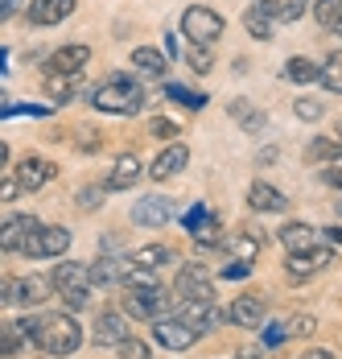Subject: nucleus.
<instances>
[{
	"label": "nucleus",
	"instance_id": "473e14b6",
	"mask_svg": "<svg viewBox=\"0 0 342 359\" xmlns=\"http://www.w3.org/2000/svg\"><path fill=\"white\" fill-rule=\"evenodd\" d=\"M326 91H334V95H342V50H334L326 62H322V79H317Z\"/></svg>",
	"mask_w": 342,
	"mask_h": 359
},
{
	"label": "nucleus",
	"instance_id": "49530a36",
	"mask_svg": "<svg viewBox=\"0 0 342 359\" xmlns=\"http://www.w3.org/2000/svg\"><path fill=\"white\" fill-rule=\"evenodd\" d=\"M322 182L334 186V190H342V165H326V170H322Z\"/></svg>",
	"mask_w": 342,
	"mask_h": 359
},
{
	"label": "nucleus",
	"instance_id": "f704fd0d",
	"mask_svg": "<svg viewBox=\"0 0 342 359\" xmlns=\"http://www.w3.org/2000/svg\"><path fill=\"white\" fill-rule=\"evenodd\" d=\"M190 236H194V240H198L203 248H214V244H227V236H223V227H219V219H210V215H206L203 223H198V227L190 231Z\"/></svg>",
	"mask_w": 342,
	"mask_h": 359
},
{
	"label": "nucleus",
	"instance_id": "f8f14e48",
	"mask_svg": "<svg viewBox=\"0 0 342 359\" xmlns=\"http://www.w3.org/2000/svg\"><path fill=\"white\" fill-rule=\"evenodd\" d=\"M91 339H95V347H120L128 339V314L124 310H103V314H95Z\"/></svg>",
	"mask_w": 342,
	"mask_h": 359
},
{
	"label": "nucleus",
	"instance_id": "e433bc0d",
	"mask_svg": "<svg viewBox=\"0 0 342 359\" xmlns=\"http://www.w3.org/2000/svg\"><path fill=\"white\" fill-rule=\"evenodd\" d=\"M165 95H170L173 104H182V108H206V95L203 91H190V87H182V83H170V87H165Z\"/></svg>",
	"mask_w": 342,
	"mask_h": 359
},
{
	"label": "nucleus",
	"instance_id": "39448f33",
	"mask_svg": "<svg viewBox=\"0 0 342 359\" xmlns=\"http://www.w3.org/2000/svg\"><path fill=\"white\" fill-rule=\"evenodd\" d=\"M70 227H62V223H41L34 236L21 244V256L25 260H62V252L70 248Z\"/></svg>",
	"mask_w": 342,
	"mask_h": 359
},
{
	"label": "nucleus",
	"instance_id": "7ed1b4c3",
	"mask_svg": "<svg viewBox=\"0 0 342 359\" xmlns=\"http://www.w3.org/2000/svg\"><path fill=\"white\" fill-rule=\"evenodd\" d=\"M37 347L54 359L74 355V351L83 347V326L74 323L70 314H46V318L37 323Z\"/></svg>",
	"mask_w": 342,
	"mask_h": 359
},
{
	"label": "nucleus",
	"instance_id": "f257e3e1",
	"mask_svg": "<svg viewBox=\"0 0 342 359\" xmlns=\"http://www.w3.org/2000/svg\"><path fill=\"white\" fill-rule=\"evenodd\" d=\"M50 281H54V289H58V297H62V306H67L70 314L91 306V285H95L91 264H83V260H62V264H54Z\"/></svg>",
	"mask_w": 342,
	"mask_h": 359
},
{
	"label": "nucleus",
	"instance_id": "c756f323",
	"mask_svg": "<svg viewBox=\"0 0 342 359\" xmlns=\"http://www.w3.org/2000/svg\"><path fill=\"white\" fill-rule=\"evenodd\" d=\"M227 111H231V116L243 124V133H260V128L268 124V116H264V111H256L247 100H231V104H227Z\"/></svg>",
	"mask_w": 342,
	"mask_h": 359
},
{
	"label": "nucleus",
	"instance_id": "603ef678",
	"mask_svg": "<svg viewBox=\"0 0 342 359\" xmlns=\"http://www.w3.org/2000/svg\"><path fill=\"white\" fill-rule=\"evenodd\" d=\"M326 244H338L342 248V227H326Z\"/></svg>",
	"mask_w": 342,
	"mask_h": 359
},
{
	"label": "nucleus",
	"instance_id": "a18cd8bd",
	"mask_svg": "<svg viewBox=\"0 0 342 359\" xmlns=\"http://www.w3.org/2000/svg\"><path fill=\"white\" fill-rule=\"evenodd\" d=\"M289 339V330H285V323H273L268 330H264V347H276V343H285Z\"/></svg>",
	"mask_w": 342,
	"mask_h": 359
},
{
	"label": "nucleus",
	"instance_id": "a19ab883",
	"mask_svg": "<svg viewBox=\"0 0 342 359\" xmlns=\"http://www.w3.org/2000/svg\"><path fill=\"white\" fill-rule=\"evenodd\" d=\"M116 351H120V359H149V347H144L140 339H132V334H128V339H124Z\"/></svg>",
	"mask_w": 342,
	"mask_h": 359
},
{
	"label": "nucleus",
	"instance_id": "412c9836",
	"mask_svg": "<svg viewBox=\"0 0 342 359\" xmlns=\"http://www.w3.org/2000/svg\"><path fill=\"white\" fill-rule=\"evenodd\" d=\"M276 236H280V244H285L289 252H313L317 248V227H309V223H301V219L285 223Z\"/></svg>",
	"mask_w": 342,
	"mask_h": 359
},
{
	"label": "nucleus",
	"instance_id": "f03ea898",
	"mask_svg": "<svg viewBox=\"0 0 342 359\" xmlns=\"http://www.w3.org/2000/svg\"><path fill=\"white\" fill-rule=\"evenodd\" d=\"M91 108L107 111V116H137L144 108V91H140L128 74H111L107 83H100L91 91Z\"/></svg>",
	"mask_w": 342,
	"mask_h": 359
},
{
	"label": "nucleus",
	"instance_id": "5701e85b",
	"mask_svg": "<svg viewBox=\"0 0 342 359\" xmlns=\"http://www.w3.org/2000/svg\"><path fill=\"white\" fill-rule=\"evenodd\" d=\"M247 203H252V211H260V215H276V211L289 207V198H285L276 186H268V182H256V186L247 190Z\"/></svg>",
	"mask_w": 342,
	"mask_h": 359
},
{
	"label": "nucleus",
	"instance_id": "864d4df0",
	"mask_svg": "<svg viewBox=\"0 0 342 359\" xmlns=\"http://www.w3.org/2000/svg\"><path fill=\"white\" fill-rule=\"evenodd\" d=\"M17 13V0H0V17H13Z\"/></svg>",
	"mask_w": 342,
	"mask_h": 359
},
{
	"label": "nucleus",
	"instance_id": "6e6d98bb",
	"mask_svg": "<svg viewBox=\"0 0 342 359\" xmlns=\"http://www.w3.org/2000/svg\"><path fill=\"white\" fill-rule=\"evenodd\" d=\"M338 215H342V198H338Z\"/></svg>",
	"mask_w": 342,
	"mask_h": 359
},
{
	"label": "nucleus",
	"instance_id": "aec40b11",
	"mask_svg": "<svg viewBox=\"0 0 342 359\" xmlns=\"http://www.w3.org/2000/svg\"><path fill=\"white\" fill-rule=\"evenodd\" d=\"M264 318H268V306H264L260 293H240L231 302V323L235 326H260Z\"/></svg>",
	"mask_w": 342,
	"mask_h": 359
},
{
	"label": "nucleus",
	"instance_id": "20e7f679",
	"mask_svg": "<svg viewBox=\"0 0 342 359\" xmlns=\"http://www.w3.org/2000/svg\"><path fill=\"white\" fill-rule=\"evenodd\" d=\"M177 297H170V289L161 285H124V297H120V310L128 314V318H144V323H157V318H165V310H170Z\"/></svg>",
	"mask_w": 342,
	"mask_h": 359
},
{
	"label": "nucleus",
	"instance_id": "37998d69",
	"mask_svg": "<svg viewBox=\"0 0 342 359\" xmlns=\"http://www.w3.org/2000/svg\"><path fill=\"white\" fill-rule=\"evenodd\" d=\"M247 273H252L247 260H231V264H223V277H227V281H243Z\"/></svg>",
	"mask_w": 342,
	"mask_h": 359
},
{
	"label": "nucleus",
	"instance_id": "c03bdc74",
	"mask_svg": "<svg viewBox=\"0 0 342 359\" xmlns=\"http://www.w3.org/2000/svg\"><path fill=\"white\" fill-rule=\"evenodd\" d=\"M74 144H78L83 153H95V149H100V137H95L91 128H78V137H74Z\"/></svg>",
	"mask_w": 342,
	"mask_h": 359
},
{
	"label": "nucleus",
	"instance_id": "c85d7f7f",
	"mask_svg": "<svg viewBox=\"0 0 342 359\" xmlns=\"http://www.w3.org/2000/svg\"><path fill=\"white\" fill-rule=\"evenodd\" d=\"M132 67H137V71H144V74H157V79H161V74L170 71V58H165L161 50H153V46H137V50H132Z\"/></svg>",
	"mask_w": 342,
	"mask_h": 359
},
{
	"label": "nucleus",
	"instance_id": "ea45409f",
	"mask_svg": "<svg viewBox=\"0 0 342 359\" xmlns=\"http://www.w3.org/2000/svg\"><path fill=\"white\" fill-rule=\"evenodd\" d=\"M149 133H153L157 141H177V133H182V128H177L173 120H165V116H153V120H149Z\"/></svg>",
	"mask_w": 342,
	"mask_h": 359
},
{
	"label": "nucleus",
	"instance_id": "7c9ffc66",
	"mask_svg": "<svg viewBox=\"0 0 342 359\" xmlns=\"http://www.w3.org/2000/svg\"><path fill=\"white\" fill-rule=\"evenodd\" d=\"M313 17L322 29H342V0H313Z\"/></svg>",
	"mask_w": 342,
	"mask_h": 359
},
{
	"label": "nucleus",
	"instance_id": "58836bf2",
	"mask_svg": "<svg viewBox=\"0 0 342 359\" xmlns=\"http://www.w3.org/2000/svg\"><path fill=\"white\" fill-rule=\"evenodd\" d=\"M285 330H289V339H306V334L317 330V318H313V314H293V318L285 323Z\"/></svg>",
	"mask_w": 342,
	"mask_h": 359
},
{
	"label": "nucleus",
	"instance_id": "79ce46f5",
	"mask_svg": "<svg viewBox=\"0 0 342 359\" xmlns=\"http://www.w3.org/2000/svg\"><path fill=\"white\" fill-rule=\"evenodd\" d=\"M293 111H297L301 120H317V116L326 111V104H322V100H297V104H293Z\"/></svg>",
	"mask_w": 342,
	"mask_h": 359
},
{
	"label": "nucleus",
	"instance_id": "a211bd4d",
	"mask_svg": "<svg viewBox=\"0 0 342 359\" xmlns=\"http://www.w3.org/2000/svg\"><path fill=\"white\" fill-rule=\"evenodd\" d=\"M37 227H41V223H37L34 215H8L4 219V227H0V248L4 252H21V244L34 236Z\"/></svg>",
	"mask_w": 342,
	"mask_h": 359
},
{
	"label": "nucleus",
	"instance_id": "09e8293b",
	"mask_svg": "<svg viewBox=\"0 0 342 359\" xmlns=\"http://www.w3.org/2000/svg\"><path fill=\"white\" fill-rule=\"evenodd\" d=\"M206 215H210L206 207H194V211H186V231H194V227H198V223H203Z\"/></svg>",
	"mask_w": 342,
	"mask_h": 359
},
{
	"label": "nucleus",
	"instance_id": "8fccbe9b",
	"mask_svg": "<svg viewBox=\"0 0 342 359\" xmlns=\"http://www.w3.org/2000/svg\"><path fill=\"white\" fill-rule=\"evenodd\" d=\"M231 359H264V347H243V351H235Z\"/></svg>",
	"mask_w": 342,
	"mask_h": 359
},
{
	"label": "nucleus",
	"instance_id": "2eb2a0df",
	"mask_svg": "<svg viewBox=\"0 0 342 359\" xmlns=\"http://www.w3.org/2000/svg\"><path fill=\"white\" fill-rule=\"evenodd\" d=\"M78 0H29L25 8V21L29 25H62L70 13H74Z\"/></svg>",
	"mask_w": 342,
	"mask_h": 359
},
{
	"label": "nucleus",
	"instance_id": "de8ad7c7",
	"mask_svg": "<svg viewBox=\"0 0 342 359\" xmlns=\"http://www.w3.org/2000/svg\"><path fill=\"white\" fill-rule=\"evenodd\" d=\"M17 190H21V182L4 178V186H0V203H13V198H17Z\"/></svg>",
	"mask_w": 342,
	"mask_h": 359
},
{
	"label": "nucleus",
	"instance_id": "dca6fc26",
	"mask_svg": "<svg viewBox=\"0 0 342 359\" xmlns=\"http://www.w3.org/2000/svg\"><path fill=\"white\" fill-rule=\"evenodd\" d=\"M37 323H41V318H17V323L4 326V339H0L4 355H17V351L37 347Z\"/></svg>",
	"mask_w": 342,
	"mask_h": 359
},
{
	"label": "nucleus",
	"instance_id": "3c124183",
	"mask_svg": "<svg viewBox=\"0 0 342 359\" xmlns=\"http://www.w3.org/2000/svg\"><path fill=\"white\" fill-rule=\"evenodd\" d=\"M301 359H338L334 351H326V347H313V351H306Z\"/></svg>",
	"mask_w": 342,
	"mask_h": 359
},
{
	"label": "nucleus",
	"instance_id": "bb28decb",
	"mask_svg": "<svg viewBox=\"0 0 342 359\" xmlns=\"http://www.w3.org/2000/svg\"><path fill=\"white\" fill-rule=\"evenodd\" d=\"M78 87H83L78 74H46V95H50L54 104H70V100L78 95Z\"/></svg>",
	"mask_w": 342,
	"mask_h": 359
},
{
	"label": "nucleus",
	"instance_id": "4be33fe9",
	"mask_svg": "<svg viewBox=\"0 0 342 359\" xmlns=\"http://www.w3.org/2000/svg\"><path fill=\"white\" fill-rule=\"evenodd\" d=\"M140 157L137 153H120L116 157V165H111V174H107V190H128V186H137L140 182Z\"/></svg>",
	"mask_w": 342,
	"mask_h": 359
},
{
	"label": "nucleus",
	"instance_id": "f3484780",
	"mask_svg": "<svg viewBox=\"0 0 342 359\" xmlns=\"http://www.w3.org/2000/svg\"><path fill=\"white\" fill-rule=\"evenodd\" d=\"M186 161H190V149H186L182 141H170V149H161V153H157V161L149 165V174H153L157 182L177 178V174L186 170Z\"/></svg>",
	"mask_w": 342,
	"mask_h": 359
},
{
	"label": "nucleus",
	"instance_id": "4468645a",
	"mask_svg": "<svg viewBox=\"0 0 342 359\" xmlns=\"http://www.w3.org/2000/svg\"><path fill=\"white\" fill-rule=\"evenodd\" d=\"M87 62H91V46L74 41V46H62V50H54V54L46 58V71L50 74H83Z\"/></svg>",
	"mask_w": 342,
	"mask_h": 359
},
{
	"label": "nucleus",
	"instance_id": "4c0bfd02",
	"mask_svg": "<svg viewBox=\"0 0 342 359\" xmlns=\"http://www.w3.org/2000/svg\"><path fill=\"white\" fill-rule=\"evenodd\" d=\"M103 194H107V182H103V186H83V190L74 194V207H78V211H100Z\"/></svg>",
	"mask_w": 342,
	"mask_h": 359
},
{
	"label": "nucleus",
	"instance_id": "c9c22d12",
	"mask_svg": "<svg viewBox=\"0 0 342 359\" xmlns=\"http://www.w3.org/2000/svg\"><path fill=\"white\" fill-rule=\"evenodd\" d=\"M186 62H190V71H198V74L214 71V54H210V46H198V41L186 46Z\"/></svg>",
	"mask_w": 342,
	"mask_h": 359
},
{
	"label": "nucleus",
	"instance_id": "0eeeda50",
	"mask_svg": "<svg viewBox=\"0 0 342 359\" xmlns=\"http://www.w3.org/2000/svg\"><path fill=\"white\" fill-rule=\"evenodd\" d=\"M177 318H186V323L198 330V339H203L210 330H219L223 323H231V310H223L219 302H182L177 306Z\"/></svg>",
	"mask_w": 342,
	"mask_h": 359
},
{
	"label": "nucleus",
	"instance_id": "1a4fd4ad",
	"mask_svg": "<svg viewBox=\"0 0 342 359\" xmlns=\"http://www.w3.org/2000/svg\"><path fill=\"white\" fill-rule=\"evenodd\" d=\"M194 339H198V330L186 323V318H170V314H165V318L153 323V343L165 347V351H190Z\"/></svg>",
	"mask_w": 342,
	"mask_h": 359
},
{
	"label": "nucleus",
	"instance_id": "393cba45",
	"mask_svg": "<svg viewBox=\"0 0 342 359\" xmlns=\"http://www.w3.org/2000/svg\"><path fill=\"white\" fill-rule=\"evenodd\" d=\"M264 248V236H256V231H235V236H227V252H231V260H256Z\"/></svg>",
	"mask_w": 342,
	"mask_h": 359
},
{
	"label": "nucleus",
	"instance_id": "5fc2aeb1",
	"mask_svg": "<svg viewBox=\"0 0 342 359\" xmlns=\"http://www.w3.org/2000/svg\"><path fill=\"white\" fill-rule=\"evenodd\" d=\"M338 141H342V124H338Z\"/></svg>",
	"mask_w": 342,
	"mask_h": 359
},
{
	"label": "nucleus",
	"instance_id": "ddd939ff",
	"mask_svg": "<svg viewBox=\"0 0 342 359\" xmlns=\"http://www.w3.org/2000/svg\"><path fill=\"white\" fill-rule=\"evenodd\" d=\"M170 219H173V203L165 194H144L132 207V223L137 227H165Z\"/></svg>",
	"mask_w": 342,
	"mask_h": 359
},
{
	"label": "nucleus",
	"instance_id": "9b49d317",
	"mask_svg": "<svg viewBox=\"0 0 342 359\" xmlns=\"http://www.w3.org/2000/svg\"><path fill=\"white\" fill-rule=\"evenodd\" d=\"M50 289H54V281H41V277H4V302L8 306H37V302H46Z\"/></svg>",
	"mask_w": 342,
	"mask_h": 359
},
{
	"label": "nucleus",
	"instance_id": "2f4dec72",
	"mask_svg": "<svg viewBox=\"0 0 342 359\" xmlns=\"http://www.w3.org/2000/svg\"><path fill=\"white\" fill-rule=\"evenodd\" d=\"M285 79L289 83H313V79H322V67L309 62V58H289L285 62Z\"/></svg>",
	"mask_w": 342,
	"mask_h": 359
},
{
	"label": "nucleus",
	"instance_id": "cd10ccee",
	"mask_svg": "<svg viewBox=\"0 0 342 359\" xmlns=\"http://www.w3.org/2000/svg\"><path fill=\"white\" fill-rule=\"evenodd\" d=\"M264 8H268V17H273L276 25H293V21H301L309 8V0H260Z\"/></svg>",
	"mask_w": 342,
	"mask_h": 359
},
{
	"label": "nucleus",
	"instance_id": "6e6552de",
	"mask_svg": "<svg viewBox=\"0 0 342 359\" xmlns=\"http://www.w3.org/2000/svg\"><path fill=\"white\" fill-rule=\"evenodd\" d=\"M173 297L177 302H214V281L203 264H186L173 281Z\"/></svg>",
	"mask_w": 342,
	"mask_h": 359
},
{
	"label": "nucleus",
	"instance_id": "9d476101",
	"mask_svg": "<svg viewBox=\"0 0 342 359\" xmlns=\"http://www.w3.org/2000/svg\"><path fill=\"white\" fill-rule=\"evenodd\" d=\"M334 264V248L326 244V248H313V252H289L285 256V273H289V281H309L313 273H322V269H330Z\"/></svg>",
	"mask_w": 342,
	"mask_h": 359
},
{
	"label": "nucleus",
	"instance_id": "72a5a7b5",
	"mask_svg": "<svg viewBox=\"0 0 342 359\" xmlns=\"http://www.w3.org/2000/svg\"><path fill=\"white\" fill-rule=\"evenodd\" d=\"M342 157V141H313L306 149V161L309 165H322V161H338Z\"/></svg>",
	"mask_w": 342,
	"mask_h": 359
},
{
	"label": "nucleus",
	"instance_id": "6ab92c4d",
	"mask_svg": "<svg viewBox=\"0 0 342 359\" xmlns=\"http://www.w3.org/2000/svg\"><path fill=\"white\" fill-rule=\"evenodd\" d=\"M54 174H58V165L46 161V157H25V161L17 165V182H21V190H41L46 182H54Z\"/></svg>",
	"mask_w": 342,
	"mask_h": 359
},
{
	"label": "nucleus",
	"instance_id": "b1692460",
	"mask_svg": "<svg viewBox=\"0 0 342 359\" xmlns=\"http://www.w3.org/2000/svg\"><path fill=\"white\" fill-rule=\"evenodd\" d=\"M243 29H247V34L256 37V41H273V29H276V21L273 17H268V8H264V4H260V0H256V4H252V8H247V13H243Z\"/></svg>",
	"mask_w": 342,
	"mask_h": 359
},
{
	"label": "nucleus",
	"instance_id": "423d86ee",
	"mask_svg": "<svg viewBox=\"0 0 342 359\" xmlns=\"http://www.w3.org/2000/svg\"><path fill=\"white\" fill-rule=\"evenodd\" d=\"M223 17L214 13V8H206V4H194V8H186L182 13V34L186 41H198V46H214L219 37H223Z\"/></svg>",
	"mask_w": 342,
	"mask_h": 359
},
{
	"label": "nucleus",
	"instance_id": "a878e982",
	"mask_svg": "<svg viewBox=\"0 0 342 359\" xmlns=\"http://www.w3.org/2000/svg\"><path fill=\"white\" fill-rule=\"evenodd\" d=\"M170 260H173L170 244H144V248L128 252V264H132V269H161V264H170Z\"/></svg>",
	"mask_w": 342,
	"mask_h": 359
}]
</instances>
